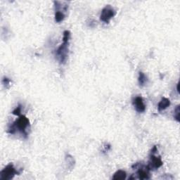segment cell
<instances>
[{
    "instance_id": "obj_1",
    "label": "cell",
    "mask_w": 180,
    "mask_h": 180,
    "mask_svg": "<svg viewBox=\"0 0 180 180\" xmlns=\"http://www.w3.org/2000/svg\"><path fill=\"white\" fill-rule=\"evenodd\" d=\"M70 38V32L69 30H65L63 32V43L56 51V57L60 62V63L64 64L67 60L68 55V46Z\"/></svg>"
},
{
    "instance_id": "obj_2",
    "label": "cell",
    "mask_w": 180,
    "mask_h": 180,
    "mask_svg": "<svg viewBox=\"0 0 180 180\" xmlns=\"http://www.w3.org/2000/svg\"><path fill=\"white\" fill-rule=\"evenodd\" d=\"M18 120H16L13 123V126L15 127L16 130H18L23 135L25 138L28 137L27 128L30 127V121L27 117L25 115H20Z\"/></svg>"
},
{
    "instance_id": "obj_3",
    "label": "cell",
    "mask_w": 180,
    "mask_h": 180,
    "mask_svg": "<svg viewBox=\"0 0 180 180\" xmlns=\"http://www.w3.org/2000/svg\"><path fill=\"white\" fill-rule=\"evenodd\" d=\"M16 174H20V172L16 170L13 164L10 163L1 171V172H0V179L10 180L13 179Z\"/></svg>"
},
{
    "instance_id": "obj_4",
    "label": "cell",
    "mask_w": 180,
    "mask_h": 180,
    "mask_svg": "<svg viewBox=\"0 0 180 180\" xmlns=\"http://www.w3.org/2000/svg\"><path fill=\"white\" fill-rule=\"evenodd\" d=\"M116 14V11L111 5H106L101 11L100 20L105 23H108L113 18Z\"/></svg>"
},
{
    "instance_id": "obj_5",
    "label": "cell",
    "mask_w": 180,
    "mask_h": 180,
    "mask_svg": "<svg viewBox=\"0 0 180 180\" xmlns=\"http://www.w3.org/2000/svg\"><path fill=\"white\" fill-rule=\"evenodd\" d=\"M162 164L163 162L162 161L160 156L157 157L155 156V154H151L150 160H149L147 167L150 170H156V169L161 167Z\"/></svg>"
},
{
    "instance_id": "obj_6",
    "label": "cell",
    "mask_w": 180,
    "mask_h": 180,
    "mask_svg": "<svg viewBox=\"0 0 180 180\" xmlns=\"http://www.w3.org/2000/svg\"><path fill=\"white\" fill-rule=\"evenodd\" d=\"M132 103L136 111L139 112H143L146 111V105L143 103V98L142 97H136L132 101Z\"/></svg>"
},
{
    "instance_id": "obj_7",
    "label": "cell",
    "mask_w": 180,
    "mask_h": 180,
    "mask_svg": "<svg viewBox=\"0 0 180 180\" xmlns=\"http://www.w3.org/2000/svg\"><path fill=\"white\" fill-rule=\"evenodd\" d=\"M148 168L146 166L145 168H141L139 170L137 171L138 177L140 179H150V172H149Z\"/></svg>"
},
{
    "instance_id": "obj_8",
    "label": "cell",
    "mask_w": 180,
    "mask_h": 180,
    "mask_svg": "<svg viewBox=\"0 0 180 180\" xmlns=\"http://www.w3.org/2000/svg\"><path fill=\"white\" fill-rule=\"evenodd\" d=\"M170 106V101L168 98L163 97L160 100V102L158 104V110L159 112H162L165 111L166 108H168Z\"/></svg>"
},
{
    "instance_id": "obj_9",
    "label": "cell",
    "mask_w": 180,
    "mask_h": 180,
    "mask_svg": "<svg viewBox=\"0 0 180 180\" xmlns=\"http://www.w3.org/2000/svg\"><path fill=\"white\" fill-rule=\"evenodd\" d=\"M126 177H127L126 172L122 170H119L114 174V175L112 176V179L115 180H122L125 179L126 178Z\"/></svg>"
},
{
    "instance_id": "obj_10",
    "label": "cell",
    "mask_w": 180,
    "mask_h": 180,
    "mask_svg": "<svg viewBox=\"0 0 180 180\" xmlns=\"http://www.w3.org/2000/svg\"><path fill=\"white\" fill-rule=\"evenodd\" d=\"M147 77L143 72H139V78H138V81L140 87H143L145 85V84L147 82Z\"/></svg>"
},
{
    "instance_id": "obj_11",
    "label": "cell",
    "mask_w": 180,
    "mask_h": 180,
    "mask_svg": "<svg viewBox=\"0 0 180 180\" xmlns=\"http://www.w3.org/2000/svg\"><path fill=\"white\" fill-rule=\"evenodd\" d=\"M65 18V14L61 11H55V21L56 22H61Z\"/></svg>"
},
{
    "instance_id": "obj_12",
    "label": "cell",
    "mask_w": 180,
    "mask_h": 180,
    "mask_svg": "<svg viewBox=\"0 0 180 180\" xmlns=\"http://www.w3.org/2000/svg\"><path fill=\"white\" fill-rule=\"evenodd\" d=\"M174 120H176L177 122H179V113H180V109H179V105L177 106V107L174 109Z\"/></svg>"
},
{
    "instance_id": "obj_13",
    "label": "cell",
    "mask_w": 180,
    "mask_h": 180,
    "mask_svg": "<svg viewBox=\"0 0 180 180\" xmlns=\"http://www.w3.org/2000/svg\"><path fill=\"white\" fill-rule=\"evenodd\" d=\"M21 111H22V106L21 104H18V106L16 107V108L13 110L12 113L15 115H17V116H20L21 115Z\"/></svg>"
},
{
    "instance_id": "obj_14",
    "label": "cell",
    "mask_w": 180,
    "mask_h": 180,
    "mask_svg": "<svg viewBox=\"0 0 180 180\" xmlns=\"http://www.w3.org/2000/svg\"><path fill=\"white\" fill-rule=\"evenodd\" d=\"M2 84H4L5 88L8 89L10 86L11 80L9 78H8L7 77H4V78H3V80H2Z\"/></svg>"
},
{
    "instance_id": "obj_15",
    "label": "cell",
    "mask_w": 180,
    "mask_h": 180,
    "mask_svg": "<svg viewBox=\"0 0 180 180\" xmlns=\"http://www.w3.org/2000/svg\"><path fill=\"white\" fill-rule=\"evenodd\" d=\"M158 151V149H157V146H154L153 148L151 149V154H155Z\"/></svg>"
},
{
    "instance_id": "obj_16",
    "label": "cell",
    "mask_w": 180,
    "mask_h": 180,
    "mask_svg": "<svg viewBox=\"0 0 180 180\" xmlns=\"http://www.w3.org/2000/svg\"><path fill=\"white\" fill-rule=\"evenodd\" d=\"M177 92H178V93H179V82L177 83Z\"/></svg>"
}]
</instances>
